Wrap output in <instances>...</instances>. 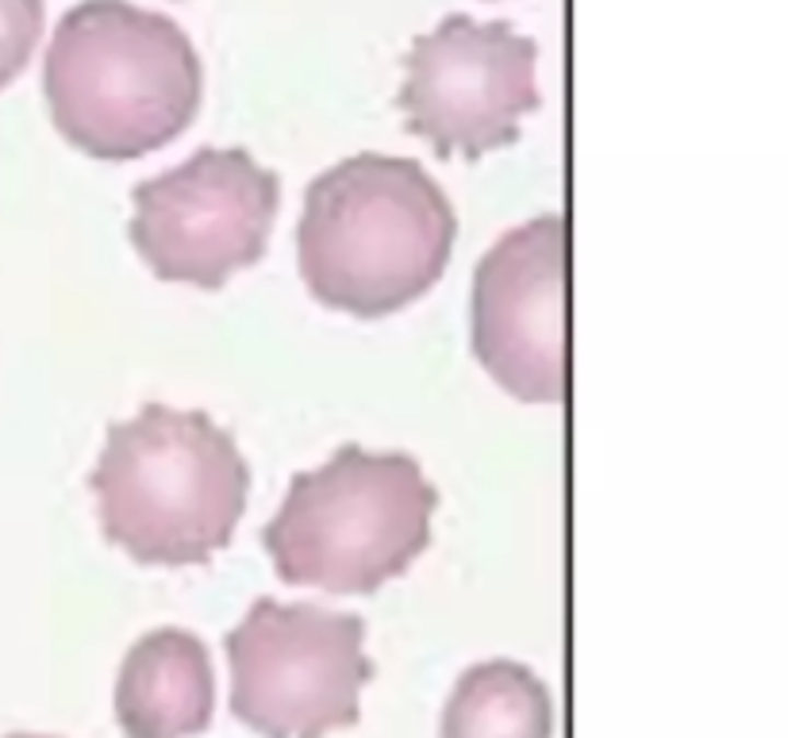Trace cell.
<instances>
[{
	"label": "cell",
	"instance_id": "1",
	"mask_svg": "<svg viewBox=\"0 0 788 738\" xmlns=\"http://www.w3.org/2000/svg\"><path fill=\"white\" fill-rule=\"evenodd\" d=\"M454 235V208L424 165L358 154L308 185L300 274L320 304L378 320L434 289Z\"/></svg>",
	"mask_w": 788,
	"mask_h": 738
},
{
	"label": "cell",
	"instance_id": "2",
	"mask_svg": "<svg viewBox=\"0 0 788 738\" xmlns=\"http://www.w3.org/2000/svg\"><path fill=\"white\" fill-rule=\"evenodd\" d=\"M43 89L55 127L93 158H142L193 124L205 70L193 39L162 12L81 0L55 27Z\"/></svg>",
	"mask_w": 788,
	"mask_h": 738
},
{
	"label": "cell",
	"instance_id": "3",
	"mask_svg": "<svg viewBox=\"0 0 788 738\" xmlns=\"http://www.w3.org/2000/svg\"><path fill=\"white\" fill-rule=\"evenodd\" d=\"M89 485L104 539L135 562L200 566L235 534L251 470L212 416L147 404L108 431Z\"/></svg>",
	"mask_w": 788,
	"mask_h": 738
},
{
	"label": "cell",
	"instance_id": "4",
	"mask_svg": "<svg viewBox=\"0 0 788 738\" xmlns=\"http://www.w3.org/2000/svg\"><path fill=\"white\" fill-rule=\"evenodd\" d=\"M434 504L439 493L408 454L343 447L292 477L262 539L281 581L339 597L378 592L427 550Z\"/></svg>",
	"mask_w": 788,
	"mask_h": 738
},
{
	"label": "cell",
	"instance_id": "5",
	"mask_svg": "<svg viewBox=\"0 0 788 738\" xmlns=\"http://www.w3.org/2000/svg\"><path fill=\"white\" fill-rule=\"evenodd\" d=\"M362 643L358 615L254 600L228 635L231 712L266 738H327L355 727L373 677Z\"/></svg>",
	"mask_w": 788,
	"mask_h": 738
},
{
	"label": "cell",
	"instance_id": "6",
	"mask_svg": "<svg viewBox=\"0 0 788 738\" xmlns=\"http://www.w3.org/2000/svg\"><path fill=\"white\" fill-rule=\"evenodd\" d=\"M131 243L162 281L220 289L266 254L281 181L246 150L205 147L131 193Z\"/></svg>",
	"mask_w": 788,
	"mask_h": 738
},
{
	"label": "cell",
	"instance_id": "7",
	"mask_svg": "<svg viewBox=\"0 0 788 738\" xmlns=\"http://www.w3.org/2000/svg\"><path fill=\"white\" fill-rule=\"evenodd\" d=\"M535 39L505 20L454 12L404 55L401 108L408 131L442 158H482L520 139V119L538 108Z\"/></svg>",
	"mask_w": 788,
	"mask_h": 738
},
{
	"label": "cell",
	"instance_id": "8",
	"mask_svg": "<svg viewBox=\"0 0 788 738\" xmlns=\"http://www.w3.org/2000/svg\"><path fill=\"white\" fill-rule=\"evenodd\" d=\"M473 354L528 404L566 396V223L538 216L508 231L473 274Z\"/></svg>",
	"mask_w": 788,
	"mask_h": 738
},
{
	"label": "cell",
	"instance_id": "9",
	"mask_svg": "<svg viewBox=\"0 0 788 738\" xmlns=\"http://www.w3.org/2000/svg\"><path fill=\"white\" fill-rule=\"evenodd\" d=\"M216 677L205 643L158 627L127 650L116 684V719L127 738H193L212 723Z\"/></svg>",
	"mask_w": 788,
	"mask_h": 738
},
{
	"label": "cell",
	"instance_id": "10",
	"mask_svg": "<svg viewBox=\"0 0 788 738\" xmlns=\"http://www.w3.org/2000/svg\"><path fill=\"white\" fill-rule=\"evenodd\" d=\"M554 704L546 684L520 661H482L457 677L439 738H551Z\"/></svg>",
	"mask_w": 788,
	"mask_h": 738
},
{
	"label": "cell",
	"instance_id": "11",
	"mask_svg": "<svg viewBox=\"0 0 788 738\" xmlns=\"http://www.w3.org/2000/svg\"><path fill=\"white\" fill-rule=\"evenodd\" d=\"M43 35V0H0V89L32 62Z\"/></svg>",
	"mask_w": 788,
	"mask_h": 738
},
{
	"label": "cell",
	"instance_id": "12",
	"mask_svg": "<svg viewBox=\"0 0 788 738\" xmlns=\"http://www.w3.org/2000/svg\"><path fill=\"white\" fill-rule=\"evenodd\" d=\"M9 738H47V735H9Z\"/></svg>",
	"mask_w": 788,
	"mask_h": 738
}]
</instances>
